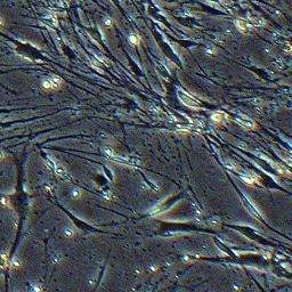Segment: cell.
Listing matches in <instances>:
<instances>
[{"label":"cell","instance_id":"6da1fadb","mask_svg":"<svg viewBox=\"0 0 292 292\" xmlns=\"http://www.w3.org/2000/svg\"><path fill=\"white\" fill-rule=\"evenodd\" d=\"M178 96H179V98L183 101V103L185 104V105H187V106H189V107H199L200 106V103L195 99V98H193V97H191V96H188L187 94H185V92H183L181 90L178 91Z\"/></svg>","mask_w":292,"mask_h":292},{"label":"cell","instance_id":"7a4b0ae2","mask_svg":"<svg viewBox=\"0 0 292 292\" xmlns=\"http://www.w3.org/2000/svg\"><path fill=\"white\" fill-rule=\"evenodd\" d=\"M62 85H63V81L58 77H53L44 82V87L46 89H58L62 87Z\"/></svg>","mask_w":292,"mask_h":292},{"label":"cell","instance_id":"3957f363","mask_svg":"<svg viewBox=\"0 0 292 292\" xmlns=\"http://www.w3.org/2000/svg\"><path fill=\"white\" fill-rule=\"evenodd\" d=\"M237 121L241 126H243L244 128H248V129H254L257 127V124L249 118H239Z\"/></svg>","mask_w":292,"mask_h":292},{"label":"cell","instance_id":"277c9868","mask_svg":"<svg viewBox=\"0 0 292 292\" xmlns=\"http://www.w3.org/2000/svg\"><path fill=\"white\" fill-rule=\"evenodd\" d=\"M211 119H212V121H215V122H217V123H223L225 121V119H226V114L224 112H215L212 114V116H211Z\"/></svg>","mask_w":292,"mask_h":292},{"label":"cell","instance_id":"5b68a950","mask_svg":"<svg viewBox=\"0 0 292 292\" xmlns=\"http://www.w3.org/2000/svg\"><path fill=\"white\" fill-rule=\"evenodd\" d=\"M242 179L244 180L247 184L249 185H253V184H256V183H258V181H260V178L258 177V176H254V175H250V176H247V177H242Z\"/></svg>","mask_w":292,"mask_h":292},{"label":"cell","instance_id":"8992f818","mask_svg":"<svg viewBox=\"0 0 292 292\" xmlns=\"http://www.w3.org/2000/svg\"><path fill=\"white\" fill-rule=\"evenodd\" d=\"M236 26H237V29L241 31V32H247L248 30V24L247 22H244L243 20H239L237 22H236Z\"/></svg>","mask_w":292,"mask_h":292},{"label":"cell","instance_id":"52a82bcc","mask_svg":"<svg viewBox=\"0 0 292 292\" xmlns=\"http://www.w3.org/2000/svg\"><path fill=\"white\" fill-rule=\"evenodd\" d=\"M276 169H277V171L280 172V174H282V175H285V176H288V177H290V172L284 168V167H282V165H280V164H277V163H274L273 164Z\"/></svg>","mask_w":292,"mask_h":292},{"label":"cell","instance_id":"ba28073f","mask_svg":"<svg viewBox=\"0 0 292 292\" xmlns=\"http://www.w3.org/2000/svg\"><path fill=\"white\" fill-rule=\"evenodd\" d=\"M55 171H56V174H58L59 176H65V174H66L65 170H64L61 165H58V164L55 165Z\"/></svg>","mask_w":292,"mask_h":292},{"label":"cell","instance_id":"9c48e42d","mask_svg":"<svg viewBox=\"0 0 292 292\" xmlns=\"http://www.w3.org/2000/svg\"><path fill=\"white\" fill-rule=\"evenodd\" d=\"M81 195H82V192H80L79 189H75V191H73V193H72V198L73 199H79V198H81Z\"/></svg>","mask_w":292,"mask_h":292},{"label":"cell","instance_id":"30bf717a","mask_svg":"<svg viewBox=\"0 0 292 292\" xmlns=\"http://www.w3.org/2000/svg\"><path fill=\"white\" fill-rule=\"evenodd\" d=\"M1 266L2 267H7V265H8V261H7V256L6 254H1Z\"/></svg>","mask_w":292,"mask_h":292},{"label":"cell","instance_id":"8fae6325","mask_svg":"<svg viewBox=\"0 0 292 292\" xmlns=\"http://www.w3.org/2000/svg\"><path fill=\"white\" fill-rule=\"evenodd\" d=\"M64 234H65V236H68V237H73L74 232H73L71 228H65V229H64Z\"/></svg>","mask_w":292,"mask_h":292},{"label":"cell","instance_id":"7c38bea8","mask_svg":"<svg viewBox=\"0 0 292 292\" xmlns=\"http://www.w3.org/2000/svg\"><path fill=\"white\" fill-rule=\"evenodd\" d=\"M130 41H131L134 45H137V44H138V38H137L136 36H131V37H130Z\"/></svg>","mask_w":292,"mask_h":292},{"label":"cell","instance_id":"4fadbf2b","mask_svg":"<svg viewBox=\"0 0 292 292\" xmlns=\"http://www.w3.org/2000/svg\"><path fill=\"white\" fill-rule=\"evenodd\" d=\"M3 157H5V155H3L2 153H0V160H1V159H3Z\"/></svg>","mask_w":292,"mask_h":292}]
</instances>
